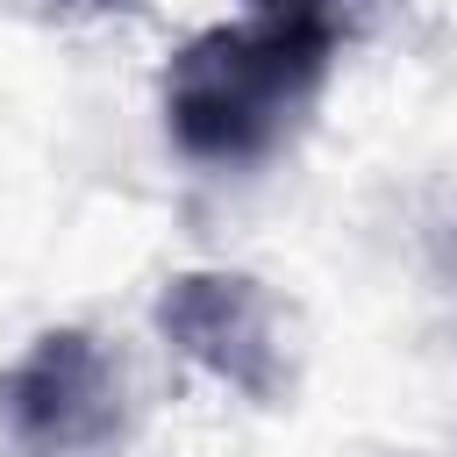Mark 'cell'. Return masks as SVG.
Segmentation results:
<instances>
[{"mask_svg": "<svg viewBox=\"0 0 457 457\" xmlns=\"http://www.w3.org/2000/svg\"><path fill=\"white\" fill-rule=\"evenodd\" d=\"M257 14H300V7H321V0H250Z\"/></svg>", "mask_w": 457, "mask_h": 457, "instance_id": "5b68a950", "label": "cell"}, {"mask_svg": "<svg viewBox=\"0 0 457 457\" xmlns=\"http://www.w3.org/2000/svg\"><path fill=\"white\" fill-rule=\"evenodd\" d=\"M107 7H121V0H0V14H21V21H86Z\"/></svg>", "mask_w": 457, "mask_h": 457, "instance_id": "277c9868", "label": "cell"}, {"mask_svg": "<svg viewBox=\"0 0 457 457\" xmlns=\"http://www.w3.org/2000/svg\"><path fill=\"white\" fill-rule=\"evenodd\" d=\"M336 50H343V29L321 7L221 21L179 43L164 64V129L179 157L214 171L278 157L307 129L314 100L328 93Z\"/></svg>", "mask_w": 457, "mask_h": 457, "instance_id": "6da1fadb", "label": "cell"}, {"mask_svg": "<svg viewBox=\"0 0 457 457\" xmlns=\"http://www.w3.org/2000/svg\"><path fill=\"white\" fill-rule=\"evenodd\" d=\"M450 264H457V250H450Z\"/></svg>", "mask_w": 457, "mask_h": 457, "instance_id": "8992f818", "label": "cell"}, {"mask_svg": "<svg viewBox=\"0 0 457 457\" xmlns=\"http://www.w3.org/2000/svg\"><path fill=\"white\" fill-rule=\"evenodd\" d=\"M129 428L136 407H129L121 357L79 321L29 336V350L0 371L7 457H121Z\"/></svg>", "mask_w": 457, "mask_h": 457, "instance_id": "7a4b0ae2", "label": "cell"}, {"mask_svg": "<svg viewBox=\"0 0 457 457\" xmlns=\"http://www.w3.org/2000/svg\"><path fill=\"white\" fill-rule=\"evenodd\" d=\"M150 321L186 364H200L214 386L243 393L250 407H286L293 386H300L293 307L250 271H221V264L171 271Z\"/></svg>", "mask_w": 457, "mask_h": 457, "instance_id": "3957f363", "label": "cell"}]
</instances>
